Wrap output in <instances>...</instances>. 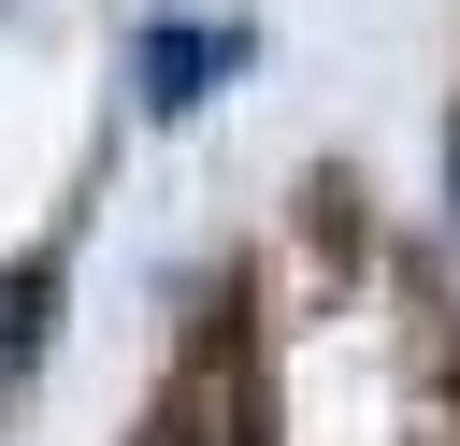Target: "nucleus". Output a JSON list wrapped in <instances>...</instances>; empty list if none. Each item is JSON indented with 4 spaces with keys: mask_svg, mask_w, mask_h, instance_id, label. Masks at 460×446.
Segmentation results:
<instances>
[{
    "mask_svg": "<svg viewBox=\"0 0 460 446\" xmlns=\"http://www.w3.org/2000/svg\"><path fill=\"white\" fill-rule=\"evenodd\" d=\"M43 317H58V259H14V288H0V374L43 360Z\"/></svg>",
    "mask_w": 460,
    "mask_h": 446,
    "instance_id": "obj_3",
    "label": "nucleus"
},
{
    "mask_svg": "<svg viewBox=\"0 0 460 446\" xmlns=\"http://www.w3.org/2000/svg\"><path fill=\"white\" fill-rule=\"evenodd\" d=\"M230 58H244V29H144V115H187Z\"/></svg>",
    "mask_w": 460,
    "mask_h": 446,
    "instance_id": "obj_2",
    "label": "nucleus"
},
{
    "mask_svg": "<svg viewBox=\"0 0 460 446\" xmlns=\"http://www.w3.org/2000/svg\"><path fill=\"white\" fill-rule=\"evenodd\" d=\"M446 173H460V129H446Z\"/></svg>",
    "mask_w": 460,
    "mask_h": 446,
    "instance_id": "obj_4",
    "label": "nucleus"
},
{
    "mask_svg": "<svg viewBox=\"0 0 460 446\" xmlns=\"http://www.w3.org/2000/svg\"><path fill=\"white\" fill-rule=\"evenodd\" d=\"M144 446H273V403H259V374L230 360V374H187V388L158 403Z\"/></svg>",
    "mask_w": 460,
    "mask_h": 446,
    "instance_id": "obj_1",
    "label": "nucleus"
}]
</instances>
